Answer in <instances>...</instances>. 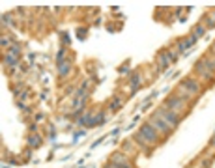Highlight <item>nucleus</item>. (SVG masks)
I'll use <instances>...</instances> for the list:
<instances>
[{
    "label": "nucleus",
    "instance_id": "1",
    "mask_svg": "<svg viewBox=\"0 0 215 168\" xmlns=\"http://www.w3.org/2000/svg\"><path fill=\"white\" fill-rule=\"evenodd\" d=\"M138 133H140V135H142L144 138H146L150 144H155V142H157V133L154 131V127H151L150 123H148V125H142Z\"/></svg>",
    "mask_w": 215,
    "mask_h": 168
},
{
    "label": "nucleus",
    "instance_id": "2",
    "mask_svg": "<svg viewBox=\"0 0 215 168\" xmlns=\"http://www.w3.org/2000/svg\"><path fill=\"white\" fill-rule=\"evenodd\" d=\"M159 114H161V116L165 118V122L168 123V125H172V127H176V125L180 123V118L176 116V112H172V110H165V108H163Z\"/></svg>",
    "mask_w": 215,
    "mask_h": 168
},
{
    "label": "nucleus",
    "instance_id": "3",
    "mask_svg": "<svg viewBox=\"0 0 215 168\" xmlns=\"http://www.w3.org/2000/svg\"><path fill=\"white\" fill-rule=\"evenodd\" d=\"M150 125H151V127H157L159 131H161V133H168V129H170V125H166V122H163V120H155V118H154V120H151L150 122Z\"/></svg>",
    "mask_w": 215,
    "mask_h": 168
},
{
    "label": "nucleus",
    "instance_id": "4",
    "mask_svg": "<svg viewBox=\"0 0 215 168\" xmlns=\"http://www.w3.org/2000/svg\"><path fill=\"white\" fill-rule=\"evenodd\" d=\"M168 105L172 107V112H176V110H180V107H182V99H168Z\"/></svg>",
    "mask_w": 215,
    "mask_h": 168
},
{
    "label": "nucleus",
    "instance_id": "5",
    "mask_svg": "<svg viewBox=\"0 0 215 168\" xmlns=\"http://www.w3.org/2000/svg\"><path fill=\"white\" fill-rule=\"evenodd\" d=\"M69 71V64H67V62H62V64H60V75H66Z\"/></svg>",
    "mask_w": 215,
    "mask_h": 168
},
{
    "label": "nucleus",
    "instance_id": "6",
    "mask_svg": "<svg viewBox=\"0 0 215 168\" xmlns=\"http://www.w3.org/2000/svg\"><path fill=\"white\" fill-rule=\"evenodd\" d=\"M39 144H41L39 136H30V146H39Z\"/></svg>",
    "mask_w": 215,
    "mask_h": 168
},
{
    "label": "nucleus",
    "instance_id": "7",
    "mask_svg": "<svg viewBox=\"0 0 215 168\" xmlns=\"http://www.w3.org/2000/svg\"><path fill=\"white\" fill-rule=\"evenodd\" d=\"M193 32H195V38H198V36H202V34H204V28L202 26H195V30H193Z\"/></svg>",
    "mask_w": 215,
    "mask_h": 168
},
{
    "label": "nucleus",
    "instance_id": "8",
    "mask_svg": "<svg viewBox=\"0 0 215 168\" xmlns=\"http://www.w3.org/2000/svg\"><path fill=\"white\" fill-rule=\"evenodd\" d=\"M204 64L208 66V69H215V62L213 60H204Z\"/></svg>",
    "mask_w": 215,
    "mask_h": 168
},
{
    "label": "nucleus",
    "instance_id": "9",
    "mask_svg": "<svg viewBox=\"0 0 215 168\" xmlns=\"http://www.w3.org/2000/svg\"><path fill=\"white\" fill-rule=\"evenodd\" d=\"M98 122H103V114H99V116H98ZM90 125H98V123H95V118L92 120V123H90Z\"/></svg>",
    "mask_w": 215,
    "mask_h": 168
},
{
    "label": "nucleus",
    "instance_id": "10",
    "mask_svg": "<svg viewBox=\"0 0 215 168\" xmlns=\"http://www.w3.org/2000/svg\"><path fill=\"white\" fill-rule=\"evenodd\" d=\"M120 105H122V101H120V99H116V101L112 103V108H118V107H120Z\"/></svg>",
    "mask_w": 215,
    "mask_h": 168
},
{
    "label": "nucleus",
    "instance_id": "11",
    "mask_svg": "<svg viewBox=\"0 0 215 168\" xmlns=\"http://www.w3.org/2000/svg\"><path fill=\"white\" fill-rule=\"evenodd\" d=\"M210 144H211V146H215V136L211 138V142H210Z\"/></svg>",
    "mask_w": 215,
    "mask_h": 168
},
{
    "label": "nucleus",
    "instance_id": "12",
    "mask_svg": "<svg viewBox=\"0 0 215 168\" xmlns=\"http://www.w3.org/2000/svg\"><path fill=\"white\" fill-rule=\"evenodd\" d=\"M213 51H215V43H213Z\"/></svg>",
    "mask_w": 215,
    "mask_h": 168
}]
</instances>
